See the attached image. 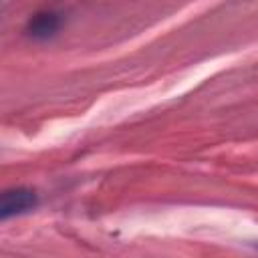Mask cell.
I'll return each instance as SVG.
<instances>
[{"mask_svg":"<svg viewBox=\"0 0 258 258\" xmlns=\"http://www.w3.org/2000/svg\"><path fill=\"white\" fill-rule=\"evenodd\" d=\"M60 26V18L52 12H44V14H36L30 22H28V34L34 38H50Z\"/></svg>","mask_w":258,"mask_h":258,"instance_id":"obj_2","label":"cell"},{"mask_svg":"<svg viewBox=\"0 0 258 258\" xmlns=\"http://www.w3.org/2000/svg\"><path fill=\"white\" fill-rule=\"evenodd\" d=\"M36 204H38L36 194H34L32 189H28V187L6 189V191L2 194V200H0V218H2V220H8V218H12V216L30 212Z\"/></svg>","mask_w":258,"mask_h":258,"instance_id":"obj_1","label":"cell"}]
</instances>
